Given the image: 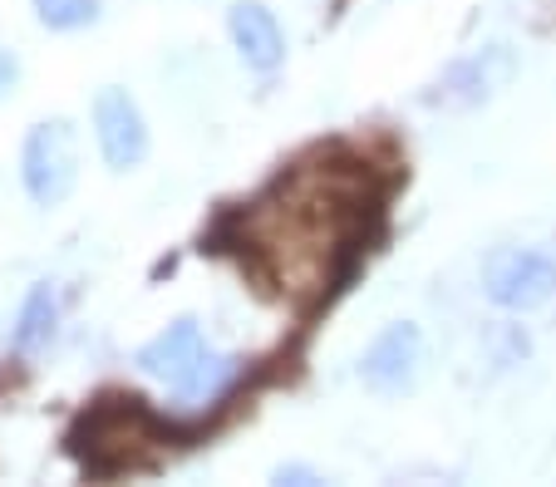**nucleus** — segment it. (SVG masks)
Instances as JSON below:
<instances>
[{
    "label": "nucleus",
    "mask_w": 556,
    "mask_h": 487,
    "mask_svg": "<svg viewBox=\"0 0 556 487\" xmlns=\"http://www.w3.org/2000/svg\"><path fill=\"white\" fill-rule=\"evenodd\" d=\"M513 69H517V54L507 50V44H488V50H478L472 60L453 64L448 75H443L439 94H429V104H443V108L483 104V99H493L497 89L513 79Z\"/></svg>",
    "instance_id": "nucleus-6"
},
{
    "label": "nucleus",
    "mask_w": 556,
    "mask_h": 487,
    "mask_svg": "<svg viewBox=\"0 0 556 487\" xmlns=\"http://www.w3.org/2000/svg\"><path fill=\"white\" fill-rule=\"evenodd\" d=\"M276 483H326V477L301 467V463H291V467H276Z\"/></svg>",
    "instance_id": "nucleus-11"
},
{
    "label": "nucleus",
    "mask_w": 556,
    "mask_h": 487,
    "mask_svg": "<svg viewBox=\"0 0 556 487\" xmlns=\"http://www.w3.org/2000/svg\"><path fill=\"white\" fill-rule=\"evenodd\" d=\"M94 128H99V153H104V163L114 172H128L148 158V128H143L138 104L128 99V89H118V85L99 89Z\"/></svg>",
    "instance_id": "nucleus-5"
},
{
    "label": "nucleus",
    "mask_w": 556,
    "mask_h": 487,
    "mask_svg": "<svg viewBox=\"0 0 556 487\" xmlns=\"http://www.w3.org/2000/svg\"><path fill=\"white\" fill-rule=\"evenodd\" d=\"M227 30H231L237 54H242V64L256 69V75H271L276 64L286 60V35L262 0H237L227 11Z\"/></svg>",
    "instance_id": "nucleus-7"
},
{
    "label": "nucleus",
    "mask_w": 556,
    "mask_h": 487,
    "mask_svg": "<svg viewBox=\"0 0 556 487\" xmlns=\"http://www.w3.org/2000/svg\"><path fill=\"white\" fill-rule=\"evenodd\" d=\"M54 320H60V306H54V286H35L25 296V310H21V325H15V350L35 355L45 350L54 339Z\"/></svg>",
    "instance_id": "nucleus-8"
},
{
    "label": "nucleus",
    "mask_w": 556,
    "mask_h": 487,
    "mask_svg": "<svg viewBox=\"0 0 556 487\" xmlns=\"http://www.w3.org/2000/svg\"><path fill=\"white\" fill-rule=\"evenodd\" d=\"M45 30H85L99 21V0H35Z\"/></svg>",
    "instance_id": "nucleus-9"
},
{
    "label": "nucleus",
    "mask_w": 556,
    "mask_h": 487,
    "mask_svg": "<svg viewBox=\"0 0 556 487\" xmlns=\"http://www.w3.org/2000/svg\"><path fill=\"white\" fill-rule=\"evenodd\" d=\"M15 79H21V60L11 50H0V99L15 89Z\"/></svg>",
    "instance_id": "nucleus-10"
},
{
    "label": "nucleus",
    "mask_w": 556,
    "mask_h": 487,
    "mask_svg": "<svg viewBox=\"0 0 556 487\" xmlns=\"http://www.w3.org/2000/svg\"><path fill=\"white\" fill-rule=\"evenodd\" d=\"M21 182L35 207H60L79 182V133L70 118H45L25 133Z\"/></svg>",
    "instance_id": "nucleus-2"
},
{
    "label": "nucleus",
    "mask_w": 556,
    "mask_h": 487,
    "mask_svg": "<svg viewBox=\"0 0 556 487\" xmlns=\"http://www.w3.org/2000/svg\"><path fill=\"white\" fill-rule=\"evenodd\" d=\"M134 364L148 374V380L163 384L182 409H192V403H202V399H217V394L227 389V380L237 374V360L212 355L202 330H198V320H188V316L173 320L157 339H148L143 350L134 355Z\"/></svg>",
    "instance_id": "nucleus-1"
},
{
    "label": "nucleus",
    "mask_w": 556,
    "mask_h": 487,
    "mask_svg": "<svg viewBox=\"0 0 556 487\" xmlns=\"http://www.w3.org/2000/svg\"><path fill=\"white\" fill-rule=\"evenodd\" d=\"M483 296L503 310H542L556 296V256L536 246H497L483 261Z\"/></svg>",
    "instance_id": "nucleus-3"
},
{
    "label": "nucleus",
    "mask_w": 556,
    "mask_h": 487,
    "mask_svg": "<svg viewBox=\"0 0 556 487\" xmlns=\"http://www.w3.org/2000/svg\"><path fill=\"white\" fill-rule=\"evenodd\" d=\"M419 364H424L419 325L394 320V325L365 350V360H359V380H365V389H375V394H404V389H414V380H419Z\"/></svg>",
    "instance_id": "nucleus-4"
}]
</instances>
